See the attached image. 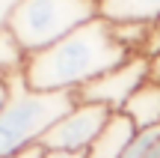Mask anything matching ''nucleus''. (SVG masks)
I'll list each match as a JSON object with an SVG mask.
<instances>
[{
	"instance_id": "20e7f679",
	"label": "nucleus",
	"mask_w": 160,
	"mask_h": 158,
	"mask_svg": "<svg viewBox=\"0 0 160 158\" xmlns=\"http://www.w3.org/2000/svg\"><path fill=\"white\" fill-rule=\"evenodd\" d=\"M110 117H113V111H107L104 105L74 101V107L65 111L62 117L42 134L39 143L45 149H62V152L86 155V149L95 143V137L101 134V128L107 125Z\"/></svg>"
},
{
	"instance_id": "f8f14e48",
	"label": "nucleus",
	"mask_w": 160,
	"mask_h": 158,
	"mask_svg": "<svg viewBox=\"0 0 160 158\" xmlns=\"http://www.w3.org/2000/svg\"><path fill=\"white\" fill-rule=\"evenodd\" d=\"M42 155H45V146H42V143H33V146L21 149V152H15V155H9V158H42Z\"/></svg>"
},
{
	"instance_id": "7ed1b4c3",
	"label": "nucleus",
	"mask_w": 160,
	"mask_h": 158,
	"mask_svg": "<svg viewBox=\"0 0 160 158\" xmlns=\"http://www.w3.org/2000/svg\"><path fill=\"white\" fill-rule=\"evenodd\" d=\"M95 18H101L98 0H21L12 12L9 30L27 54H36Z\"/></svg>"
},
{
	"instance_id": "1a4fd4ad",
	"label": "nucleus",
	"mask_w": 160,
	"mask_h": 158,
	"mask_svg": "<svg viewBox=\"0 0 160 158\" xmlns=\"http://www.w3.org/2000/svg\"><path fill=\"white\" fill-rule=\"evenodd\" d=\"M113 27V36L122 42V48H125L128 54H137V57H142L145 48H148L151 36H154L157 24H145V21H122V24H110Z\"/></svg>"
},
{
	"instance_id": "2eb2a0df",
	"label": "nucleus",
	"mask_w": 160,
	"mask_h": 158,
	"mask_svg": "<svg viewBox=\"0 0 160 158\" xmlns=\"http://www.w3.org/2000/svg\"><path fill=\"white\" fill-rule=\"evenodd\" d=\"M151 78H157V81H160V57L151 60Z\"/></svg>"
},
{
	"instance_id": "6e6552de",
	"label": "nucleus",
	"mask_w": 160,
	"mask_h": 158,
	"mask_svg": "<svg viewBox=\"0 0 160 158\" xmlns=\"http://www.w3.org/2000/svg\"><path fill=\"white\" fill-rule=\"evenodd\" d=\"M137 128H157L160 125V81L151 78L128 99L125 111Z\"/></svg>"
},
{
	"instance_id": "39448f33",
	"label": "nucleus",
	"mask_w": 160,
	"mask_h": 158,
	"mask_svg": "<svg viewBox=\"0 0 160 158\" xmlns=\"http://www.w3.org/2000/svg\"><path fill=\"white\" fill-rule=\"evenodd\" d=\"M145 81H151V60L148 57H128L122 66L104 72L101 78H95L92 84H86L83 90H77V101H92V105H104L107 111L119 113L125 111L128 99L142 87Z\"/></svg>"
},
{
	"instance_id": "ddd939ff",
	"label": "nucleus",
	"mask_w": 160,
	"mask_h": 158,
	"mask_svg": "<svg viewBox=\"0 0 160 158\" xmlns=\"http://www.w3.org/2000/svg\"><path fill=\"white\" fill-rule=\"evenodd\" d=\"M12 81H15V78H12ZM12 81L0 78V111H3V107L9 105V99H12Z\"/></svg>"
},
{
	"instance_id": "f257e3e1",
	"label": "nucleus",
	"mask_w": 160,
	"mask_h": 158,
	"mask_svg": "<svg viewBox=\"0 0 160 158\" xmlns=\"http://www.w3.org/2000/svg\"><path fill=\"white\" fill-rule=\"evenodd\" d=\"M128 57L131 54L113 36L110 21L95 18L51 48L30 54L24 81L36 93H77L104 72L122 66Z\"/></svg>"
},
{
	"instance_id": "0eeeda50",
	"label": "nucleus",
	"mask_w": 160,
	"mask_h": 158,
	"mask_svg": "<svg viewBox=\"0 0 160 158\" xmlns=\"http://www.w3.org/2000/svg\"><path fill=\"white\" fill-rule=\"evenodd\" d=\"M98 15L110 24L122 21L160 24V0H98Z\"/></svg>"
},
{
	"instance_id": "9d476101",
	"label": "nucleus",
	"mask_w": 160,
	"mask_h": 158,
	"mask_svg": "<svg viewBox=\"0 0 160 158\" xmlns=\"http://www.w3.org/2000/svg\"><path fill=\"white\" fill-rule=\"evenodd\" d=\"M30 54L21 48V42L15 39L9 27L0 30V78L12 81V78H21L24 75V66H27Z\"/></svg>"
},
{
	"instance_id": "4468645a",
	"label": "nucleus",
	"mask_w": 160,
	"mask_h": 158,
	"mask_svg": "<svg viewBox=\"0 0 160 158\" xmlns=\"http://www.w3.org/2000/svg\"><path fill=\"white\" fill-rule=\"evenodd\" d=\"M42 158H83L77 152H62V149H45V155Z\"/></svg>"
},
{
	"instance_id": "f03ea898",
	"label": "nucleus",
	"mask_w": 160,
	"mask_h": 158,
	"mask_svg": "<svg viewBox=\"0 0 160 158\" xmlns=\"http://www.w3.org/2000/svg\"><path fill=\"white\" fill-rule=\"evenodd\" d=\"M74 93H36L27 81H12V99L0 111V158H9L42 140L48 128L74 107Z\"/></svg>"
},
{
	"instance_id": "dca6fc26",
	"label": "nucleus",
	"mask_w": 160,
	"mask_h": 158,
	"mask_svg": "<svg viewBox=\"0 0 160 158\" xmlns=\"http://www.w3.org/2000/svg\"><path fill=\"white\" fill-rule=\"evenodd\" d=\"M157 27H160V24H157Z\"/></svg>"
},
{
	"instance_id": "9b49d317",
	"label": "nucleus",
	"mask_w": 160,
	"mask_h": 158,
	"mask_svg": "<svg viewBox=\"0 0 160 158\" xmlns=\"http://www.w3.org/2000/svg\"><path fill=\"white\" fill-rule=\"evenodd\" d=\"M18 3H21V0H0V30H6V27H9L12 12L18 9Z\"/></svg>"
},
{
	"instance_id": "423d86ee",
	"label": "nucleus",
	"mask_w": 160,
	"mask_h": 158,
	"mask_svg": "<svg viewBox=\"0 0 160 158\" xmlns=\"http://www.w3.org/2000/svg\"><path fill=\"white\" fill-rule=\"evenodd\" d=\"M137 131L139 128L131 123L128 113H122V111L113 113V117L107 119V125L101 128V134L95 137V143L86 149L83 158H122L125 149L131 146V140H133Z\"/></svg>"
}]
</instances>
